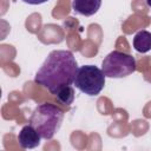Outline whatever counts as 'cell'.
<instances>
[{"instance_id":"obj_1","label":"cell","mask_w":151,"mask_h":151,"mask_svg":"<svg viewBox=\"0 0 151 151\" xmlns=\"http://www.w3.org/2000/svg\"><path fill=\"white\" fill-rule=\"evenodd\" d=\"M77 70V60L71 51L55 50L48 53L37 71L34 83L47 88L50 93L57 94L63 87L73 84Z\"/></svg>"},{"instance_id":"obj_2","label":"cell","mask_w":151,"mask_h":151,"mask_svg":"<svg viewBox=\"0 0 151 151\" xmlns=\"http://www.w3.org/2000/svg\"><path fill=\"white\" fill-rule=\"evenodd\" d=\"M64 111L54 104L44 103L38 105L29 117V124L38 131L42 139H52L60 129Z\"/></svg>"},{"instance_id":"obj_3","label":"cell","mask_w":151,"mask_h":151,"mask_svg":"<svg viewBox=\"0 0 151 151\" xmlns=\"http://www.w3.org/2000/svg\"><path fill=\"white\" fill-rule=\"evenodd\" d=\"M73 84L80 92L93 97L104 88L105 74L94 65H84L78 67Z\"/></svg>"},{"instance_id":"obj_4","label":"cell","mask_w":151,"mask_h":151,"mask_svg":"<svg viewBox=\"0 0 151 151\" xmlns=\"http://www.w3.org/2000/svg\"><path fill=\"white\" fill-rule=\"evenodd\" d=\"M136 59L125 52L112 51L101 63V71L109 78H124L136 71Z\"/></svg>"},{"instance_id":"obj_5","label":"cell","mask_w":151,"mask_h":151,"mask_svg":"<svg viewBox=\"0 0 151 151\" xmlns=\"http://www.w3.org/2000/svg\"><path fill=\"white\" fill-rule=\"evenodd\" d=\"M40 134L38 133V131L31 125H25L19 134H18V142H19V145L22 147V149H34L37 147L39 144H40Z\"/></svg>"},{"instance_id":"obj_6","label":"cell","mask_w":151,"mask_h":151,"mask_svg":"<svg viewBox=\"0 0 151 151\" xmlns=\"http://www.w3.org/2000/svg\"><path fill=\"white\" fill-rule=\"evenodd\" d=\"M101 0H72V8L76 13L90 17L98 12Z\"/></svg>"},{"instance_id":"obj_7","label":"cell","mask_w":151,"mask_h":151,"mask_svg":"<svg viewBox=\"0 0 151 151\" xmlns=\"http://www.w3.org/2000/svg\"><path fill=\"white\" fill-rule=\"evenodd\" d=\"M133 47L139 53H146L151 50V33L149 31H139L133 37Z\"/></svg>"},{"instance_id":"obj_8","label":"cell","mask_w":151,"mask_h":151,"mask_svg":"<svg viewBox=\"0 0 151 151\" xmlns=\"http://www.w3.org/2000/svg\"><path fill=\"white\" fill-rule=\"evenodd\" d=\"M57 100L63 104V105H71L74 100V90L73 87L70 85V86H65L63 87L57 94Z\"/></svg>"},{"instance_id":"obj_9","label":"cell","mask_w":151,"mask_h":151,"mask_svg":"<svg viewBox=\"0 0 151 151\" xmlns=\"http://www.w3.org/2000/svg\"><path fill=\"white\" fill-rule=\"evenodd\" d=\"M21 1H24V2H26L28 5H40V4H44V2H46L48 0H21Z\"/></svg>"},{"instance_id":"obj_10","label":"cell","mask_w":151,"mask_h":151,"mask_svg":"<svg viewBox=\"0 0 151 151\" xmlns=\"http://www.w3.org/2000/svg\"><path fill=\"white\" fill-rule=\"evenodd\" d=\"M145 2H146V5H147V6L151 8V0H145Z\"/></svg>"}]
</instances>
